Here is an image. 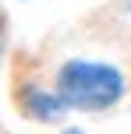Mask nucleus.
I'll return each instance as SVG.
<instances>
[{"mask_svg": "<svg viewBox=\"0 0 131 134\" xmlns=\"http://www.w3.org/2000/svg\"><path fill=\"white\" fill-rule=\"evenodd\" d=\"M57 134H89V131L82 124H64V127H57Z\"/></svg>", "mask_w": 131, "mask_h": 134, "instance_id": "obj_4", "label": "nucleus"}, {"mask_svg": "<svg viewBox=\"0 0 131 134\" xmlns=\"http://www.w3.org/2000/svg\"><path fill=\"white\" fill-rule=\"evenodd\" d=\"M11 106L21 120L35 124V127H64L71 120L67 102L60 99V92L53 88V78L28 64L11 67Z\"/></svg>", "mask_w": 131, "mask_h": 134, "instance_id": "obj_2", "label": "nucleus"}, {"mask_svg": "<svg viewBox=\"0 0 131 134\" xmlns=\"http://www.w3.org/2000/svg\"><path fill=\"white\" fill-rule=\"evenodd\" d=\"M53 88L67 102L71 113L82 116H103L113 113L131 92V78L117 60L106 57H89V53H71L60 57L50 67Z\"/></svg>", "mask_w": 131, "mask_h": 134, "instance_id": "obj_1", "label": "nucleus"}, {"mask_svg": "<svg viewBox=\"0 0 131 134\" xmlns=\"http://www.w3.org/2000/svg\"><path fill=\"white\" fill-rule=\"evenodd\" d=\"M7 14L0 11V71H4V60H7Z\"/></svg>", "mask_w": 131, "mask_h": 134, "instance_id": "obj_3", "label": "nucleus"}, {"mask_svg": "<svg viewBox=\"0 0 131 134\" xmlns=\"http://www.w3.org/2000/svg\"><path fill=\"white\" fill-rule=\"evenodd\" d=\"M21 4H32V0H21Z\"/></svg>", "mask_w": 131, "mask_h": 134, "instance_id": "obj_5", "label": "nucleus"}]
</instances>
